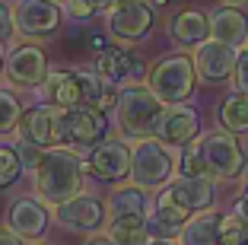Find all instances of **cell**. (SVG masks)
<instances>
[{
    "label": "cell",
    "instance_id": "6da1fadb",
    "mask_svg": "<svg viewBox=\"0 0 248 245\" xmlns=\"http://www.w3.org/2000/svg\"><path fill=\"white\" fill-rule=\"evenodd\" d=\"M80 188H83V163L77 159V153L64 150V147L42 153V163L35 169L38 201L58 207V204L80 195Z\"/></svg>",
    "mask_w": 248,
    "mask_h": 245
},
{
    "label": "cell",
    "instance_id": "7a4b0ae2",
    "mask_svg": "<svg viewBox=\"0 0 248 245\" xmlns=\"http://www.w3.org/2000/svg\"><path fill=\"white\" fill-rule=\"evenodd\" d=\"M118 124L127 137H153L162 115V102L150 93V86H127L115 99Z\"/></svg>",
    "mask_w": 248,
    "mask_h": 245
},
{
    "label": "cell",
    "instance_id": "3957f363",
    "mask_svg": "<svg viewBox=\"0 0 248 245\" xmlns=\"http://www.w3.org/2000/svg\"><path fill=\"white\" fill-rule=\"evenodd\" d=\"M150 93L159 102H185L194 93V61L185 58V54H172V58H162L159 64L150 73Z\"/></svg>",
    "mask_w": 248,
    "mask_h": 245
},
{
    "label": "cell",
    "instance_id": "277c9868",
    "mask_svg": "<svg viewBox=\"0 0 248 245\" xmlns=\"http://www.w3.org/2000/svg\"><path fill=\"white\" fill-rule=\"evenodd\" d=\"M172 175V156L159 140H140L131 150V179L137 188H159Z\"/></svg>",
    "mask_w": 248,
    "mask_h": 245
},
{
    "label": "cell",
    "instance_id": "5b68a950",
    "mask_svg": "<svg viewBox=\"0 0 248 245\" xmlns=\"http://www.w3.org/2000/svg\"><path fill=\"white\" fill-rule=\"evenodd\" d=\"M204 150V166L207 172H213L217 179H235L245 172V153H242L239 140L226 131H213L201 140Z\"/></svg>",
    "mask_w": 248,
    "mask_h": 245
},
{
    "label": "cell",
    "instance_id": "8992f818",
    "mask_svg": "<svg viewBox=\"0 0 248 245\" xmlns=\"http://www.w3.org/2000/svg\"><path fill=\"white\" fill-rule=\"evenodd\" d=\"M105 115L89 105H70L58 108V140H73V144H95L105 137Z\"/></svg>",
    "mask_w": 248,
    "mask_h": 245
},
{
    "label": "cell",
    "instance_id": "52a82bcc",
    "mask_svg": "<svg viewBox=\"0 0 248 245\" xmlns=\"http://www.w3.org/2000/svg\"><path fill=\"white\" fill-rule=\"evenodd\" d=\"M235 58L239 51L226 42H217V38H204L201 45H194V73L207 83H223L229 73L235 70Z\"/></svg>",
    "mask_w": 248,
    "mask_h": 245
},
{
    "label": "cell",
    "instance_id": "ba28073f",
    "mask_svg": "<svg viewBox=\"0 0 248 245\" xmlns=\"http://www.w3.org/2000/svg\"><path fill=\"white\" fill-rule=\"evenodd\" d=\"M13 26L29 38H45L61 26V10L51 0H19L13 7Z\"/></svg>",
    "mask_w": 248,
    "mask_h": 245
},
{
    "label": "cell",
    "instance_id": "9c48e42d",
    "mask_svg": "<svg viewBox=\"0 0 248 245\" xmlns=\"http://www.w3.org/2000/svg\"><path fill=\"white\" fill-rule=\"evenodd\" d=\"M86 169L99 181H118L131 175V150L121 140H99V147L89 153Z\"/></svg>",
    "mask_w": 248,
    "mask_h": 245
},
{
    "label": "cell",
    "instance_id": "30bf717a",
    "mask_svg": "<svg viewBox=\"0 0 248 245\" xmlns=\"http://www.w3.org/2000/svg\"><path fill=\"white\" fill-rule=\"evenodd\" d=\"M197 128H201L197 112L175 102V105L162 108L159 124H156V137H159V144H166V147H185L188 140L197 137Z\"/></svg>",
    "mask_w": 248,
    "mask_h": 245
},
{
    "label": "cell",
    "instance_id": "8fae6325",
    "mask_svg": "<svg viewBox=\"0 0 248 245\" xmlns=\"http://www.w3.org/2000/svg\"><path fill=\"white\" fill-rule=\"evenodd\" d=\"M54 220H58L64 229H73V232H93L102 226L105 220V207L95 197H70V201L58 204V213H54Z\"/></svg>",
    "mask_w": 248,
    "mask_h": 245
},
{
    "label": "cell",
    "instance_id": "7c38bea8",
    "mask_svg": "<svg viewBox=\"0 0 248 245\" xmlns=\"http://www.w3.org/2000/svg\"><path fill=\"white\" fill-rule=\"evenodd\" d=\"M153 26V3H134V7H115L108 16V29L118 42H140Z\"/></svg>",
    "mask_w": 248,
    "mask_h": 245
},
{
    "label": "cell",
    "instance_id": "4fadbf2b",
    "mask_svg": "<svg viewBox=\"0 0 248 245\" xmlns=\"http://www.w3.org/2000/svg\"><path fill=\"white\" fill-rule=\"evenodd\" d=\"M166 191L172 195V201H175L178 207H185L188 213L210 210L213 197H217V191H213V179H207V175H178Z\"/></svg>",
    "mask_w": 248,
    "mask_h": 245
},
{
    "label": "cell",
    "instance_id": "5bb4252c",
    "mask_svg": "<svg viewBox=\"0 0 248 245\" xmlns=\"http://www.w3.org/2000/svg\"><path fill=\"white\" fill-rule=\"evenodd\" d=\"M48 226V210L45 204L32 201V197H19L10 204L7 213V229H13L19 239H38Z\"/></svg>",
    "mask_w": 248,
    "mask_h": 245
},
{
    "label": "cell",
    "instance_id": "9a60e30c",
    "mask_svg": "<svg viewBox=\"0 0 248 245\" xmlns=\"http://www.w3.org/2000/svg\"><path fill=\"white\" fill-rule=\"evenodd\" d=\"M7 77L19 86H35L45 80V54L32 45H22L7 58Z\"/></svg>",
    "mask_w": 248,
    "mask_h": 245
},
{
    "label": "cell",
    "instance_id": "2e32d148",
    "mask_svg": "<svg viewBox=\"0 0 248 245\" xmlns=\"http://www.w3.org/2000/svg\"><path fill=\"white\" fill-rule=\"evenodd\" d=\"M22 140H32V144L45 147L58 140V108L51 105H35L22 115Z\"/></svg>",
    "mask_w": 248,
    "mask_h": 245
},
{
    "label": "cell",
    "instance_id": "e0dca14e",
    "mask_svg": "<svg viewBox=\"0 0 248 245\" xmlns=\"http://www.w3.org/2000/svg\"><path fill=\"white\" fill-rule=\"evenodd\" d=\"M42 86V99L51 108H70L80 105V83H77V73L70 70H54L38 83Z\"/></svg>",
    "mask_w": 248,
    "mask_h": 245
},
{
    "label": "cell",
    "instance_id": "ac0fdd59",
    "mask_svg": "<svg viewBox=\"0 0 248 245\" xmlns=\"http://www.w3.org/2000/svg\"><path fill=\"white\" fill-rule=\"evenodd\" d=\"M210 35L217 38V42H226V45H232V48H235V45L245 42V35H248L245 13L235 10V7L213 10V16H210Z\"/></svg>",
    "mask_w": 248,
    "mask_h": 245
},
{
    "label": "cell",
    "instance_id": "d6986e66",
    "mask_svg": "<svg viewBox=\"0 0 248 245\" xmlns=\"http://www.w3.org/2000/svg\"><path fill=\"white\" fill-rule=\"evenodd\" d=\"M219 213H210V210H201V213L188 216L182 232V245H219Z\"/></svg>",
    "mask_w": 248,
    "mask_h": 245
},
{
    "label": "cell",
    "instance_id": "ffe728a7",
    "mask_svg": "<svg viewBox=\"0 0 248 245\" xmlns=\"http://www.w3.org/2000/svg\"><path fill=\"white\" fill-rule=\"evenodd\" d=\"M77 83H80V105L99 108V112L115 108L118 96L111 93V83H105L95 70H77Z\"/></svg>",
    "mask_w": 248,
    "mask_h": 245
},
{
    "label": "cell",
    "instance_id": "44dd1931",
    "mask_svg": "<svg viewBox=\"0 0 248 245\" xmlns=\"http://www.w3.org/2000/svg\"><path fill=\"white\" fill-rule=\"evenodd\" d=\"M169 35L178 45H201L210 35V19L204 13H197V10H182L175 19L169 22Z\"/></svg>",
    "mask_w": 248,
    "mask_h": 245
},
{
    "label": "cell",
    "instance_id": "7402d4cb",
    "mask_svg": "<svg viewBox=\"0 0 248 245\" xmlns=\"http://www.w3.org/2000/svg\"><path fill=\"white\" fill-rule=\"evenodd\" d=\"M134 67V58L124 48H102L99 51V61H95V73L105 80V83H121Z\"/></svg>",
    "mask_w": 248,
    "mask_h": 245
},
{
    "label": "cell",
    "instance_id": "603a6c76",
    "mask_svg": "<svg viewBox=\"0 0 248 245\" xmlns=\"http://www.w3.org/2000/svg\"><path fill=\"white\" fill-rule=\"evenodd\" d=\"M105 210L111 213V220H121V216H143L146 210V195L143 188H118L115 195L108 197V204H105Z\"/></svg>",
    "mask_w": 248,
    "mask_h": 245
},
{
    "label": "cell",
    "instance_id": "cb8c5ba5",
    "mask_svg": "<svg viewBox=\"0 0 248 245\" xmlns=\"http://www.w3.org/2000/svg\"><path fill=\"white\" fill-rule=\"evenodd\" d=\"M108 239L115 245H146L150 242L146 216H121V220H111Z\"/></svg>",
    "mask_w": 248,
    "mask_h": 245
},
{
    "label": "cell",
    "instance_id": "d4e9b609",
    "mask_svg": "<svg viewBox=\"0 0 248 245\" xmlns=\"http://www.w3.org/2000/svg\"><path fill=\"white\" fill-rule=\"evenodd\" d=\"M188 216H191V213H188L185 207H178V204L172 201V195H169V191L156 195V223L162 226V232H166V236H172V232L182 229Z\"/></svg>",
    "mask_w": 248,
    "mask_h": 245
},
{
    "label": "cell",
    "instance_id": "484cf974",
    "mask_svg": "<svg viewBox=\"0 0 248 245\" xmlns=\"http://www.w3.org/2000/svg\"><path fill=\"white\" fill-rule=\"evenodd\" d=\"M219 124L226 131H248V93H235L219 105Z\"/></svg>",
    "mask_w": 248,
    "mask_h": 245
},
{
    "label": "cell",
    "instance_id": "4316f807",
    "mask_svg": "<svg viewBox=\"0 0 248 245\" xmlns=\"http://www.w3.org/2000/svg\"><path fill=\"white\" fill-rule=\"evenodd\" d=\"M219 245H248V223L229 213L219 220Z\"/></svg>",
    "mask_w": 248,
    "mask_h": 245
},
{
    "label": "cell",
    "instance_id": "83f0119b",
    "mask_svg": "<svg viewBox=\"0 0 248 245\" xmlns=\"http://www.w3.org/2000/svg\"><path fill=\"white\" fill-rule=\"evenodd\" d=\"M207 166H204V150H201V140H188L182 147V175H204Z\"/></svg>",
    "mask_w": 248,
    "mask_h": 245
},
{
    "label": "cell",
    "instance_id": "f1b7e54d",
    "mask_svg": "<svg viewBox=\"0 0 248 245\" xmlns=\"http://www.w3.org/2000/svg\"><path fill=\"white\" fill-rule=\"evenodd\" d=\"M19 156H16V150H10V147H0V188L13 185L16 179H19Z\"/></svg>",
    "mask_w": 248,
    "mask_h": 245
},
{
    "label": "cell",
    "instance_id": "f546056e",
    "mask_svg": "<svg viewBox=\"0 0 248 245\" xmlns=\"http://www.w3.org/2000/svg\"><path fill=\"white\" fill-rule=\"evenodd\" d=\"M16 121H19V102H16V96L0 89V134L13 131Z\"/></svg>",
    "mask_w": 248,
    "mask_h": 245
},
{
    "label": "cell",
    "instance_id": "4dcf8cb0",
    "mask_svg": "<svg viewBox=\"0 0 248 245\" xmlns=\"http://www.w3.org/2000/svg\"><path fill=\"white\" fill-rule=\"evenodd\" d=\"M42 153H45V147L32 144V140H19V144H16V156H19L22 169H38V163H42Z\"/></svg>",
    "mask_w": 248,
    "mask_h": 245
},
{
    "label": "cell",
    "instance_id": "1f68e13d",
    "mask_svg": "<svg viewBox=\"0 0 248 245\" xmlns=\"http://www.w3.org/2000/svg\"><path fill=\"white\" fill-rule=\"evenodd\" d=\"M232 77H235V89H239V93H248V48L242 51L239 58H235Z\"/></svg>",
    "mask_w": 248,
    "mask_h": 245
},
{
    "label": "cell",
    "instance_id": "d6a6232c",
    "mask_svg": "<svg viewBox=\"0 0 248 245\" xmlns=\"http://www.w3.org/2000/svg\"><path fill=\"white\" fill-rule=\"evenodd\" d=\"M67 13H70L73 19H89V16L95 13V7L89 0H67Z\"/></svg>",
    "mask_w": 248,
    "mask_h": 245
},
{
    "label": "cell",
    "instance_id": "836d02e7",
    "mask_svg": "<svg viewBox=\"0 0 248 245\" xmlns=\"http://www.w3.org/2000/svg\"><path fill=\"white\" fill-rule=\"evenodd\" d=\"M13 29H16L13 26V7H7V3L0 0V42L13 35Z\"/></svg>",
    "mask_w": 248,
    "mask_h": 245
},
{
    "label": "cell",
    "instance_id": "e575fe53",
    "mask_svg": "<svg viewBox=\"0 0 248 245\" xmlns=\"http://www.w3.org/2000/svg\"><path fill=\"white\" fill-rule=\"evenodd\" d=\"M235 216H242V220L248 223V179H245V195L235 201Z\"/></svg>",
    "mask_w": 248,
    "mask_h": 245
},
{
    "label": "cell",
    "instance_id": "d590c367",
    "mask_svg": "<svg viewBox=\"0 0 248 245\" xmlns=\"http://www.w3.org/2000/svg\"><path fill=\"white\" fill-rule=\"evenodd\" d=\"M0 245H22V239L16 236L13 229H7V226H0Z\"/></svg>",
    "mask_w": 248,
    "mask_h": 245
},
{
    "label": "cell",
    "instance_id": "8d00e7d4",
    "mask_svg": "<svg viewBox=\"0 0 248 245\" xmlns=\"http://www.w3.org/2000/svg\"><path fill=\"white\" fill-rule=\"evenodd\" d=\"M86 245H115V242H111L108 236H95V239H89Z\"/></svg>",
    "mask_w": 248,
    "mask_h": 245
},
{
    "label": "cell",
    "instance_id": "74e56055",
    "mask_svg": "<svg viewBox=\"0 0 248 245\" xmlns=\"http://www.w3.org/2000/svg\"><path fill=\"white\" fill-rule=\"evenodd\" d=\"M134 3H143V0H111V7H134Z\"/></svg>",
    "mask_w": 248,
    "mask_h": 245
},
{
    "label": "cell",
    "instance_id": "f35d334b",
    "mask_svg": "<svg viewBox=\"0 0 248 245\" xmlns=\"http://www.w3.org/2000/svg\"><path fill=\"white\" fill-rule=\"evenodd\" d=\"M146 245H175V242H172V239H150Z\"/></svg>",
    "mask_w": 248,
    "mask_h": 245
},
{
    "label": "cell",
    "instance_id": "ab89813d",
    "mask_svg": "<svg viewBox=\"0 0 248 245\" xmlns=\"http://www.w3.org/2000/svg\"><path fill=\"white\" fill-rule=\"evenodd\" d=\"M89 3H93V7H95V10H102V7H108L111 0H89Z\"/></svg>",
    "mask_w": 248,
    "mask_h": 245
},
{
    "label": "cell",
    "instance_id": "60d3db41",
    "mask_svg": "<svg viewBox=\"0 0 248 245\" xmlns=\"http://www.w3.org/2000/svg\"><path fill=\"white\" fill-rule=\"evenodd\" d=\"M166 3H169V0H153V7H166Z\"/></svg>",
    "mask_w": 248,
    "mask_h": 245
},
{
    "label": "cell",
    "instance_id": "b9f144b4",
    "mask_svg": "<svg viewBox=\"0 0 248 245\" xmlns=\"http://www.w3.org/2000/svg\"><path fill=\"white\" fill-rule=\"evenodd\" d=\"M0 70H3V51H0Z\"/></svg>",
    "mask_w": 248,
    "mask_h": 245
},
{
    "label": "cell",
    "instance_id": "7bdbcfd3",
    "mask_svg": "<svg viewBox=\"0 0 248 245\" xmlns=\"http://www.w3.org/2000/svg\"><path fill=\"white\" fill-rule=\"evenodd\" d=\"M226 3H242V0H226Z\"/></svg>",
    "mask_w": 248,
    "mask_h": 245
},
{
    "label": "cell",
    "instance_id": "ee69618b",
    "mask_svg": "<svg viewBox=\"0 0 248 245\" xmlns=\"http://www.w3.org/2000/svg\"><path fill=\"white\" fill-rule=\"evenodd\" d=\"M51 3H61V0H51Z\"/></svg>",
    "mask_w": 248,
    "mask_h": 245
},
{
    "label": "cell",
    "instance_id": "f6af8a7d",
    "mask_svg": "<svg viewBox=\"0 0 248 245\" xmlns=\"http://www.w3.org/2000/svg\"><path fill=\"white\" fill-rule=\"evenodd\" d=\"M245 38H248V35H245Z\"/></svg>",
    "mask_w": 248,
    "mask_h": 245
}]
</instances>
